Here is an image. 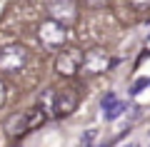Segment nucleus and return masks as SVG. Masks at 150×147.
Segmentation results:
<instances>
[{"mask_svg": "<svg viewBox=\"0 0 150 147\" xmlns=\"http://www.w3.org/2000/svg\"><path fill=\"white\" fill-rule=\"evenodd\" d=\"M28 60V50L23 45H8L0 50V70L3 72H18V70H23V65H25Z\"/></svg>", "mask_w": 150, "mask_h": 147, "instance_id": "nucleus-1", "label": "nucleus"}, {"mask_svg": "<svg viewBox=\"0 0 150 147\" xmlns=\"http://www.w3.org/2000/svg\"><path fill=\"white\" fill-rule=\"evenodd\" d=\"M43 122H45L43 107H38V110H28V112H23L20 117H13V120L8 122V130H10L13 135H20V132H28V130H33V127L43 125Z\"/></svg>", "mask_w": 150, "mask_h": 147, "instance_id": "nucleus-2", "label": "nucleus"}, {"mask_svg": "<svg viewBox=\"0 0 150 147\" xmlns=\"http://www.w3.org/2000/svg\"><path fill=\"white\" fill-rule=\"evenodd\" d=\"M40 40H43L48 47L63 45V40H65V27H63V23H58V20L43 23V25H40Z\"/></svg>", "mask_w": 150, "mask_h": 147, "instance_id": "nucleus-3", "label": "nucleus"}, {"mask_svg": "<svg viewBox=\"0 0 150 147\" xmlns=\"http://www.w3.org/2000/svg\"><path fill=\"white\" fill-rule=\"evenodd\" d=\"M75 105H78V97H75L73 90H60V92H55V100H53V115L68 117L75 110Z\"/></svg>", "mask_w": 150, "mask_h": 147, "instance_id": "nucleus-4", "label": "nucleus"}, {"mask_svg": "<svg viewBox=\"0 0 150 147\" xmlns=\"http://www.w3.org/2000/svg\"><path fill=\"white\" fill-rule=\"evenodd\" d=\"M110 65H115V60H108L105 50H93V53H88L85 60H83V70H85V72H103V70H108Z\"/></svg>", "mask_w": 150, "mask_h": 147, "instance_id": "nucleus-5", "label": "nucleus"}, {"mask_svg": "<svg viewBox=\"0 0 150 147\" xmlns=\"http://www.w3.org/2000/svg\"><path fill=\"white\" fill-rule=\"evenodd\" d=\"M80 65H83V60H80L78 53H63L58 58V63H55V68H58V72H63V75H75Z\"/></svg>", "mask_w": 150, "mask_h": 147, "instance_id": "nucleus-6", "label": "nucleus"}, {"mask_svg": "<svg viewBox=\"0 0 150 147\" xmlns=\"http://www.w3.org/2000/svg\"><path fill=\"white\" fill-rule=\"evenodd\" d=\"M125 110H128V102H125V100H118L115 105H110V107L105 110V120H110V122H112V120H118V117L123 115Z\"/></svg>", "mask_w": 150, "mask_h": 147, "instance_id": "nucleus-7", "label": "nucleus"}, {"mask_svg": "<svg viewBox=\"0 0 150 147\" xmlns=\"http://www.w3.org/2000/svg\"><path fill=\"white\" fill-rule=\"evenodd\" d=\"M95 137H98V130H85L83 132V140H80V147H93Z\"/></svg>", "mask_w": 150, "mask_h": 147, "instance_id": "nucleus-8", "label": "nucleus"}, {"mask_svg": "<svg viewBox=\"0 0 150 147\" xmlns=\"http://www.w3.org/2000/svg\"><path fill=\"white\" fill-rule=\"evenodd\" d=\"M148 85H150V80H148V77H140L138 82H133V85H130V95H138V92H143V90L148 87Z\"/></svg>", "mask_w": 150, "mask_h": 147, "instance_id": "nucleus-9", "label": "nucleus"}, {"mask_svg": "<svg viewBox=\"0 0 150 147\" xmlns=\"http://www.w3.org/2000/svg\"><path fill=\"white\" fill-rule=\"evenodd\" d=\"M115 102H118V95H115V92H108L105 97L100 100V107H103V110H108V107H110V105H115Z\"/></svg>", "mask_w": 150, "mask_h": 147, "instance_id": "nucleus-10", "label": "nucleus"}, {"mask_svg": "<svg viewBox=\"0 0 150 147\" xmlns=\"http://www.w3.org/2000/svg\"><path fill=\"white\" fill-rule=\"evenodd\" d=\"M5 102V87H3V82H0V105Z\"/></svg>", "mask_w": 150, "mask_h": 147, "instance_id": "nucleus-11", "label": "nucleus"}, {"mask_svg": "<svg viewBox=\"0 0 150 147\" xmlns=\"http://www.w3.org/2000/svg\"><path fill=\"white\" fill-rule=\"evenodd\" d=\"M133 3H135V5H140V8H143V5H150V0H133Z\"/></svg>", "mask_w": 150, "mask_h": 147, "instance_id": "nucleus-12", "label": "nucleus"}, {"mask_svg": "<svg viewBox=\"0 0 150 147\" xmlns=\"http://www.w3.org/2000/svg\"><path fill=\"white\" fill-rule=\"evenodd\" d=\"M120 147H140V142H125V145H120Z\"/></svg>", "mask_w": 150, "mask_h": 147, "instance_id": "nucleus-13", "label": "nucleus"}, {"mask_svg": "<svg viewBox=\"0 0 150 147\" xmlns=\"http://www.w3.org/2000/svg\"><path fill=\"white\" fill-rule=\"evenodd\" d=\"M100 147H110V142H105V145H100Z\"/></svg>", "mask_w": 150, "mask_h": 147, "instance_id": "nucleus-14", "label": "nucleus"}]
</instances>
